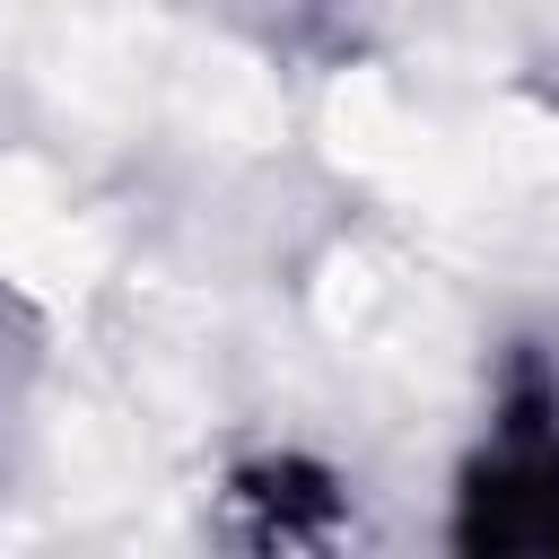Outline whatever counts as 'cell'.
<instances>
[{"label":"cell","instance_id":"6da1fadb","mask_svg":"<svg viewBox=\"0 0 559 559\" xmlns=\"http://www.w3.org/2000/svg\"><path fill=\"white\" fill-rule=\"evenodd\" d=\"M472 542H524V550H559V428L515 419L507 445L480 463L472 480Z\"/></svg>","mask_w":559,"mask_h":559}]
</instances>
